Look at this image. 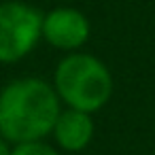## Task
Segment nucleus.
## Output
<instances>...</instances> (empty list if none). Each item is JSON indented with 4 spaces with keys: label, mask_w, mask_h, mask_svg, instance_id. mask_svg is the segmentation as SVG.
<instances>
[{
    "label": "nucleus",
    "mask_w": 155,
    "mask_h": 155,
    "mask_svg": "<svg viewBox=\"0 0 155 155\" xmlns=\"http://www.w3.org/2000/svg\"><path fill=\"white\" fill-rule=\"evenodd\" d=\"M11 155H60L53 147H49L43 140H32V142H21L15 144Z\"/></svg>",
    "instance_id": "6"
},
{
    "label": "nucleus",
    "mask_w": 155,
    "mask_h": 155,
    "mask_svg": "<svg viewBox=\"0 0 155 155\" xmlns=\"http://www.w3.org/2000/svg\"><path fill=\"white\" fill-rule=\"evenodd\" d=\"M43 13L26 2L0 5V64H13L24 60L41 36Z\"/></svg>",
    "instance_id": "3"
},
{
    "label": "nucleus",
    "mask_w": 155,
    "mask_h": 155,
    "mask_svg": "<svg viewBox=\"0 0 155 155\" xmlns=\"http://www.w3.org/2000/svg\"><path fill=\"white\" fill-rule=\"evenodd\" d=\"M53 136L64 151H83L94 138L91 115L77 108L62 110L53 125Z\"/></svg>",
    "instance_id": "5"
},
{
    "label": "nucleus",
    "mask_w": 155,
    "mask_h": 155,
    "mask_svg": "<svg viewBox=\"0 0 155 155\" xmlns=\"http://www.w3.org/2000/svg\"><path fill=\"white\" fill-rule=\"evenodd\" d=\"M0 155H11V149L7 147V140L0 138Z\"/></svg>",
    "instance_id": "7"
},
{
    "label": "nucleus",
    "mask_w": 155,
    "mask_h": 155,
    "mask_svg": "<svg viewBox=\"0 0 155 155\" xmlns=\"http://www.w3.org/2000/svg\"><path fill=\"white\" fill-rule=\"evenodd\" d=\"M60 104L53 85L43 79L11 81L0 91V138L15 144L45 138L62 113Z\"/></svg>",
    "instance_id": "1"
},
{
    "label": "nucleus",
    "mask_w": 155,
    "mask_h": 155,
    "mask_svg": "<svg viewBox=\"0 0 155 155\" xmlns=\"http://www.w3.org/2000/svg\"><path fill=\"white\" fill-rule=\"evenodd\" d=\"M53 89L68 108L91 115L110 100L113 77L98 58L89 53H68L55 68Z\"/></svg>",
    "instance_id": "2"
},
{
    "label": "nucleus",
    "mask_w": 155,
    "mask_h": 155,
    "mask_svg": "<svg viewBox=\"0 0 155 155\" xmlns=\"http://www.w3.org/2000/svg\"><path fill=\"white\" fill-rule=\"evenodd\" d=\"M41 36L55 49L74 51L83 47L89 38V21L87 17L70 7H60L43 15Z\"/></svg>",
    "instance_id": "4"
}]
</instances>
